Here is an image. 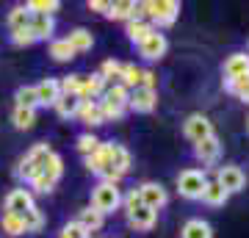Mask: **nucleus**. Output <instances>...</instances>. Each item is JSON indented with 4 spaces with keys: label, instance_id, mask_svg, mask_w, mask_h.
<instances>
[{
    "label": "nucleus",
    "instance_id": "nucleus-1",
    "mask_svg": "<svg viewBox=\"0 0 249 238\" xmlns=\"http://www.w3.org/2000/svg\"><path fill=\"white\" fill-rule=\"evenodd\" d=\"M144 6V17H150V25L155 28H169L180 14V3L178 0H147Z\"/></svg>",
    "mask_w": 249,
    "mask_h": 238
},
{
    "label": "nucleus",
    "instance_id": "nucleus-2",
    "mask_svg": "<svg viewBox=\"0 0 249 238\" xmlns=\"http://www.w3.org/2000/svg\"><path fill=\"white\" fill-rule=\"evenodd\" d=\"M119 205H122V191H119V185L100 183L97 188L91 191V208L100 211L103 216H106V213H114Z\"/></svg>",
    "mask_w": 249,
    "mask_h": 238
},
{
    "label": "nucleus",
    "instance_id": "nucleus-3",
    "mask_svg": "<svg viewBox=\"0 0 249 238\" xmlns=\"http://www.w3.org/2000/svg\"><path fill=\"white\" fill-rule=\"evenodd\" d=\"M205 183H208V177H205V172H199V169H186V172L178 175V191H180V197H186V200H199L202 191H205Z\"/></svg>",
    "mask_w": 249,
    "mask_h": 238
},
{
    "label": "nucleus",
    "instance_id": "nucleus-4",
    "mask_svg": "<svg viewBox=\"0 0 249 238\" xmlns=\"http://www.w3.org/2000/svg\"><path fill=\"white\" fill-rule=\"evenodd\" d=\"M111 161H114V141H100L97 150L86 155V169L103 177L111 172Z\"/></svg>",
    "mask_w": 249,
    "mask_h": 238
},
{
    "label": "nucleus",
    "instance_id": "nucleus-5",
    "mask_svg": "<svg viewBox=\"0 0 249 238\" xmlns=\"http://www.w3.org/2000/svg\"><path fill=\"white\" fill-rule=\"evenodd\" d=\"M183 133H186V139H191L194 144H199L202 139L213 136V122H211L205 114H191L186 119V125H183Z\"/></svg>",
    "mask_w": 249,
    "mask_h": 238
},
{
    "label": "nucleus",
    "instance_id": "nucleus-6",
    "mask_svg": "<svg viewBox=\"0 0 249 238\" xmlns=\"http://www.w3.org/2000/svg\"><path fill=\"white\" fill-rule=\"evenodd\" d=\"M139 197H142V205L144 208H150V211H155L158 213L163 205H166V188L160 183H142L139 185Z\"/></svg>",
    "mask_w": 249,
    "mask_h": 238
},
{
    "label": "nucleus",
    "instance_id": "nucleus-7",
    "mask_svg": "<svg viewBox=\"0 0 249 238\" xmlns=\"http://www.w3.org/2000/svg\"><path fill=\"white\" fill-rule=\"evenodd\" d=\"M216 183L222 185L227 194H235V191H241L244 188V183H247V177H244V172H241L238 166H222L219 172H216Z\"/></svg>",
    "mask_w": 249,
    "mask_h": 238
},
{
    "label": "nucleus",
    "instance_id": "nucleus-8",
    "mask_svg": "<svg viewBox=\"0 0 249 238\" xmlns=\"http://www.w3.org/2000/svg\"><path fill=\"white\" fill-rule=\"evenodd\" d=\"M34 205V194L28 188H14L9 197H6V213H14V216H25Z\"/></svg>",
    "mask_w": 249,
    "mask_h": 238
},
{
    "label": "nucleus",
    "instance_id": "nucleus-9",
    "mask_svg": "<svg viewBox=\"0 0 249 238\" xmlns=\"http://www.w3.org/2000/svg\"><path fill=\"white\" fill-rule=\"evenodd\" d=\"M155 103H158V92L155 89H133L130 92V100H127V106L133 108V111H139V114H150L152 108H155Z\"/></svg>",
    "mask_w": 249,
    "mask_h": 238
},
{
    "label": "nucleus",
    "instance_id": "nucleus-10",
    "mask_svg": "<svg viewBox=\"0 0 249 238\" xmlns=\"http://www.w3.org/2000/svg\"><path fill=\"white\" fill-rule=\"evenodd\" d=\"M163 53H166V36L158 34V31H155V34H150L142 44H139V55H142V58H147V61H158Z\"/></svg>",
    "mask_w": 249,
    "mask_h": 238
},
{
    "label": "nucleus",
    "instance_id": "nucleus-11",
    "mask_svg": "<svg viewBox=\"0 0 249 238\" xmlns=\"http://www.w3.org/2000/svg\"><path fill=\"white\" fill-rule=\"evenodd\" d=\"M103 92H106V80H103L100 72H94V75H89V78H83L80 92H78V100L80 103H89V100H94V97H103Z\"/></svg>",
    "mask_w": 249,
    "mask_h": 238
},
{
    "label": "nucleus",
    "instance_id": "nucleus-12",
    "mask_svg": "<svg viewBox=\"0 0 249 238\" xmlns=\"http://www.w3.org/2000/svg\"><path fill=\"white\" fill-rule=\"evenodd\" d=\"M249 75V55L247 53H232L227 61H224V78L227 80H238Z\"/></svg>",
    "mask_w": 249,
    "mask_h": 238
},
{
    "label": "nucleus",
    "instance_id": "nucleus-13",
    "mask_svg": "<svg viewBox=\"0 0 249 238\" xmlns=\"http://www.w3.org/2000/svg\"><path fill=\"white\" fill-rule=\"evenodd\" d=\"M155 219H158V213L150 211V208H136L133 213H127V224L133 230H139V233H147V230L155 227Z\"/></svg>",
    "mask_w": 249,
    "mask_h": 238
},
{
    "label": "nucleus",
    "instance_id": "nucleus-14",
    "mask_svg": "<svg viewBox=\"0 0 249 238\" xmlns=\"http://www.w3.org/2000/svg\"><path fill=\"white\" fill-rule=\"evenodd\" d=\"M219 152H222V144H219L216 136H208V139H202L194 147V155L202 161V164H216V161H219Z\"/></svg>",
    "mask_w": 249,
    "mask_h": 238
},
{
    "label": "nucleus",
    "instance_id": "nucleus-15",
    "mask_svg": "<svg viewBox=\"0 0 249 238\" xmlns=\"http://www.w3.org/2000/svg\"><path fill=\"white\" fill-rule=\"evenodd\" d=\"M36 97H39V106H55V100L61 97V89H58V80L45 78L39 86H36Z\"/></svg>",
    "mask_w": 249,
    "mask_h": 238
},
{
    "label": "nucleus",
    "instance_id": "nucleus-16",
    "mask_svg": "<svg viewBox=\"0 0 249 238\" xmlns=\"http://www.w3.org/2000/svg\"><path fill=\"white\" fill-rule=\"evenodd\" d=\"M78 116H80V122L89 125V128H94V125H103V111H100V100H89V103H80Z\"/></svg>",
    "mask_w": 249,
    "mask_h": 238
},
{
    "label": "nucleus",
    "instance_id": "nucleus-17",
    "mask_svg": "<svg viewBox=\"0 0 249 238\" xmlns=\"http://www.w3.org/2000/svg\"><path fill=\"white\" fill-rule=\"evenodd\" d=\"M180 238H213V230L202 219H188L180 230Z\"/></svg>",
    "mask_w": 249,
    "mask_h": 238
},
{
    "label": "nucleus",
    "instance_id": "nucleus-18",
    "mask_svg": "<svg viewBox=\"0 0 249 238\" xmlns=\"http://www.w3.org/2000/svg\"><path fill=\"white\" fill-rule=\"evenodd\" d=\"M31 19H34V14H31V9L28 6H17V9L9 11V28L11 34L14 31H25V28H31Z\"/></svg>",
    "mask_w": 249,
    "mask_h": 238
},
{
    "label": "nucleus",
    "instance_id": "nucleus-19",
    "mask_svg": "<svg viewBox=\"0 0 249 238\" xmlns=\"http://www.w3.org/2000/svg\"><path fill=\"white\" fill-rule=\"evenodd\" d=\"M227 191H224L222 185L216 183V180H208V183H205V191H202V197H199V200H202V202H208V205H224L227 202Z\"/></svg>",
    "mask_w": 249,
    "mask_h": 238
},
{
    "label": "nucleus",
    "instance_id": "nucleus-20",
    "mask_svg": "<svg viewBox=\"0 0 249 238\" xmlns=\"http://www.w3.org/2000/svg\"><path fill=\"white\" fill-rule=\"evenodd\" d=\"M55 31V22L53 17H45V14H34V19H31V34L36 36V39H50Z\"/></svg>",
    "mask_w": 249,
    "mask_h": 238
},
{
    "label": "nucleus",
    "instance_id": "nucleus-21",
    "mask_svg": "<svg viewBox=\"0 0 249 238\" xmlns=\"http://www.w3.org/2000/svg\"><path fill=\"white\" fill-rule=\"evenodd\" d=\"M67 42H70V47L75 50V53H86V50H91L94 39H91V34L86 31V28H75V31L67 36Z\"/></svg>",
    "mask_w": 249,
    "mask_h": 238
},
{
    "label": "nucleus",
    "instance_id": "nucleus-22",
    "mask_svg": "<svg viewBox=\"0 0 249 238\" xmlns=\"http://www.w3.org/2000/svg\"><path fill=\"white\" fill-rule=\"evenodd\" d=\"M142 75H144L142 67H136V64H124V67H122V78H119V83H122V86L127 89V92H133V89L142 86Z\"/></svg>",
    "mask_w": 249,
    "mask_h": 238
},
{
    "label": "nucleus",
    "instance_id": "nucleus-23",
    "mask_svg": "<svg viewBox=\"0 0 249 238\" xmlns=\"http://www.w3.org/2000/svg\"><path fill=\"white\" fill-rule=\"evenodd\" d=\"M111 172L116 175H127L130 172V152L124 150L122 144H114V161H111Z\"/></svg>",
    "mask_w": 249,
    "mask_h": 238
},
{
    "label": "nucleus",
    "instance_id": "nucleus-24",
    "mask_svg": "<svg viewBox=\"0 0 249 238\" xmlns=\"http://www.w3.org/2000/svg\"><path fill=\"white\" fill-rule=\"evenodd\" d=\"M103 219H106V216H103L100 211H94L91 205H89V208H83V211H80V216H78V221L86 227V233H94V230H100V227H103Z\"/></svg>",
    "mask_w": 249,
    "mask_h": 238
},
{
    "label": "nucleus",
    "instance_id": "nucleus-25",
    "mask_svg": "<svg viewBox=\"0 0 249 238\" xmlns=\"http://www.w3.org/2000/svg\"><path fill=\"white\" fill-rule=\"evenodd\" d=\"M78 108H80V100H78V97L61 94V97L55 100V111H58V116H64V119H72V116H78Z\"/></svg>",
    "mask_w": 249,
    "mask_h": 238
},
{
    "label": "nucleus",
    "instance_id": "nucleus-26",
    "mask_svg": "<svg viewBox=\"0 0 249 238\" xmlns=\"http://www.w3.org/2000/svg\"><path fill=\"white\" fill-rule=\"evenodd\" d=\"M103 100H106V103H114V106H124V108H127L130 92H127L122 83H114V86H108L106 92H103Z\"/></svg>",
    "mask_w": 249,
    "mask_h": 238
},
{
    "label": "nucleus",
    "instance_id": "nucleus-27",
    "mask_svg": "<svg viewBox=\"0 0 249 238\" xmlns=\"http://www.w3.org/2000/svg\"><path fill=\"white\" fill-rule=\"evenodd\" d=\"M124 34H127V39L133 44H142L150 34H155V28H152L150 22H127V31H124Z\"/></svg>",
    "mask_w": 249,
    "mask_h": 238
},
{
    "label": "nucleus",
    "instance_id": "nucleus-28",
    "mask_svg": "<svg viewBox=\"0 0 249 238\" xmlns=\"http://www.w3.org/2000/svg\"><path fill=\"white\" fill-rule=\"evenodd\" d=\"M0 227H3V233H9V236H22L25 233V221H22V216L3 213L0 216Z\"/></svg>",
    "mask_w": 249,
    "mask_h": 238
},
{
    "label": "nucleus",
    "instance_id": "nucleus-29",
    "mask_svg": "<svg viewBox=\"0 0 249 238\" xmlns=\"http://www.w3.org/2000/svg\"><path fill=\"white\" fill-rule=\"evenodd\" d=\"M61 172H64L61 155H58V152H50V155H47V161H45V166H42V175H47L50 180H53V183H58Z\"/></svg>",
    "mask_w": 249,
    "mask_h": 238
},
{
    "label": "nucleus",
    "instance_id": "nucleus-30",
    "mask_svg": "<svg viewBox=\"0 0 249 238\" xmlns=\"http://www.w3.org/2000/svg\"><path fill=\"white\" fill-rule=\"evenodd\" d=\"M50 55H53L55 61H70V58H75V50L70 47L67 39H53L50 42Z\"/></svg>",
    "mask_w": 249,
    "mask_h": 238
},
{
    "label": "nucleus",
    "instance_id": "nucleus-31",
    "mask_svg": "<svg viewBox=\"0 0 249 238\" xmlns=\"http://www.w3.org/2000/svg\"><path fill=\"white\" fill-rule=\"evenodd\" d=\"M133 9H136L133 0H119V3H111L108 17H111V19H127V22H130V17H133Z\"/></svg>",
    "mask_w": 249,
    "mask_h": 238
},
{
    "label": "nucleus",
    "instance_id": "nucleus-32",
    "mask_svg": "<svg viewBox=\"0 0 249 238\" xmlns=\"http://www.w3.org/2000/svg\"><path fill=\"white\" fill-rule=\"evenodd\" d=\"M17 108H31L34 111L36 106H39V97H36V86H22L17 89Z\"/></svg>",
    "mask_w": 249,
    "mask_h": 238
},
{
    "label": "nucleus",
    "instance_id": "nucleus-33",
    "mask_svg": "<svg viewBox=\"0 0 249 238\" xmlns=\"http://www.w3.org/2000/svg\"><path fill=\"white\" fill-rule=\"evenodd\" d=\"M224 89H227L230 94H235L238 100L249 103V75H244V78H238V80H227V83H224Z\"/></svg>",
    "mask_w": 249,
    "mask_h": 238
},
{
    "label": "nucleus",
    "instance_id": "nucleus-34",
    "mask_svg": "<svg viewBox=\"0 0 249 238\" xmlns=\"http://www.w3.org/2000/svg\"><path fill=\"white\" fill-rule=\"evenodd\" d=\"M28 9H31V14H45V17H53V11L61 9V3H58V0H31V3H28Z\"/></svg>",
    "mask_w": 249,
    "mask_h": 238
},
{
    "label": "nucleus",
    "instance_id": "nucleus-35",
    "mask_svg": "<svg viewBox=\"0 0 249 238\" xmlns=\"http://www.w3.org/2000/svg\"><path fill=\"white\" fill-rule=\"evenodd\" d=\"M22 221H25V233H39V230L45 227V216H42L39 208H31V211L22 216Z\"/></svg>",
    "mask_w": 249,
    "mask_h": 238
},
{
    "label": "nucleus",
    "instance_id": "nucleus-36",
    "mask_svg": "<svg viewBox=\"0 0 249 238\" xmlns=\"http://www.w3.org/2000/svg\"><path fill=\"white\" fill-rule=\"evenodd\" d=\"M80 83H83V75H67L64 80H58V89L61 94H70V97H78Z\"/></svg>",
    "mask_w": 249,
    "mask_h": 238
},
{
    "label": "nucleus",
    "instance_id": "nucleus-37",
    "mask_svg": "<svg viewBox=\"0 0 249 238\" xmlns=\"http://www.w3.org/2000/svg\"><path fill=\"white\" fill-rule=\"evenodd\" d=\"M36 122V114L31 108H14V125H17L19 130H28V128H34Z\"/></svg>",
    "mask_w": 249,
    "mask_h": 238
},
{
    "label": "nucleus",
    "instance_id": "nucleus-38",
    "mask_svg": "<svg viewBox=\"0 0 249 238\" xmlns=\"http://www.w3.org/2000/svg\"><path fill=\"white\" fill-rule=\"evenodd\" d=\"M122 67L124 64H119V61H114V58H108L106 64H103V67H100V75H103V80H119L122 78Z\"/></svg>",
    "mask_w": 249,
    "mask_h": 238
},
{
    "label": "nucleus",
    "instance_id": "nucleus-39",
    "mask_svg": "<svg viewBox=\"0 0 249 238\" xmlns=\"http://www.w3.org/2000/svg\"><path fill=\"white\" fill-rule=\"evenodd\" d=\"M100 111H103V122L122 119L124 116V106H114V103H106V100H100Z\"/></svg>",
    "mask_w": 249,
    "mask_h": 238
},
{
    "label": "nucleus",
    "instance_id": "nucleus-40",
    "mask_svg": "<svg viewBox=\"0 0 249 238\" xmlns=\"http://www.w3.org/2000/svg\"><path fill=\"white\" fill-rule=\"evenodd\" d=\"M97 147H100V139H97V136H91V133H83V136H78V150L83 152V155H91Z\"/></svg>",
    "mask_w": 249,
    "mask_h": 238
},
{
    "label": "nucleus",
    "instance_id": "nucleus-41",
    "mask_svg": "<svg viewBox=\"0 0 249 238\" xmlns=\"http://www.w3.org/2000/svg\"><path fill=\"white\" fill-rule=\"evenodd\" d=\"M58 238H89V233H86V227L80 221H70V224H64Z\"/></svg>",
    "mask_w": 249,
    "mask_h": 238
},
{
    "label": "nucleus",
    "instance_id": "nucleus-42",
    "mask_svg": "<svg viewBox=\"0 0 249 238\" xmlns=\"http://www.w3.org/2000/svg\"><path fill=\"white\" fill-rule=\"evenodd\" d=\"M53 180H50V177L47 175H36L34 180H31V188H34V191H39V194H47V191H53Z\"/></svg>",
    "mask_w": 249,
    "mask_h": 238
},
{
    "label": "nucleus",
    "instance_id": "nucleus-43",
    "mask_svg": "<svg viewBox=\"0 0 249 238\" xmlns=\"http://www.w3.org/2000/svg\"><path fill=\"white\" fill-rule=\"evenodd\" d=\"M11 42L17 44V47H28V44L36 42V36L31 34V28H25V31H14L11 34Z\"/></svg>",
    "mask_w": 249,
    "mask_h": 238
},
{
    "label": "nucleus",
    "instance_id": "nucleus-44",
    "mask_svg": "<svg viewBox=\"0 0 249 238\" xmlns=\"http://www.w3.org/2000/svg\"><path fill=\"white\" fill-rule=\"evenodd\" d=\"M122 202H124V211H127V213H133L136 208H142V197H139V188L127 191V194L122 197Z\"/></svg>",
    "mask_w": 249,
    "mask_h": 238
},
{
    "label": "nucleus",
    "instance_id": "nucleus-45",
    "mask_svg": "<svg viewBox=\"0 0 249 238\" xmlns=\"http://www.w3.org/2000/svg\"><path fill=\"white\" fill-rule=\"evenodd\" d=\"M89 9L97 11V14H108L111 11V3H106V0H89Z\"/></svg>",
    "mask_w": 249,
    "mask_h": 238
},
{
    "label": "nucleus",
    "instance_id": "nucleus-46",
    "mask_svg": "<svg viewBox=\"0 0 249 238\" xmlns=\"http://www.w3.org/2000/svg\"><path fill=\"white\" fill-rule=\"evenodd\" d=\"M155 83H158V78H155V72L144 70V75H142V86H144V89H155Z\"/></svg>",
    "mask_w": 249,
    "mask_h": 238
},
{
    "label": "nucleus",
    "instance_id": "nucleus-47",
    "mask_svg": "<svg viewBox=\"0 0 249 238\" xmlns=\"http://www.w3.org/2000/svg\"><path fill=\"white\" fill-rule=\"evenodd\" d=\"M247 133H249V119H247Z\"/></svg>",
    "mask_w": 249,
    "mask_h": 238
}]
</instances>
